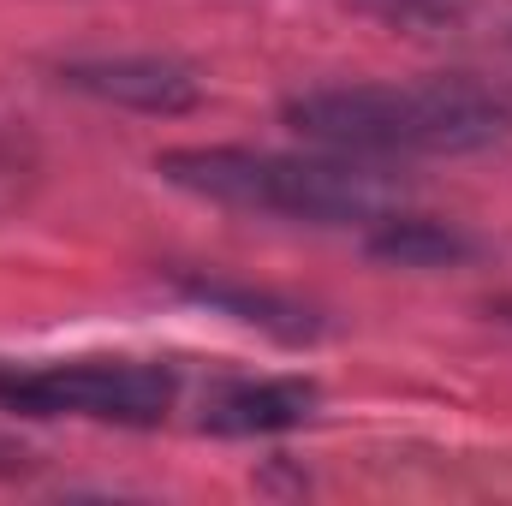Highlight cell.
<instances>
[{
  "instance_id": "obj_1",
  "label": "cell",
  "mask_w": 512,
  "mask_h": 506,
  "mask_svg": "<svg viewBox=\"0 0 512 506\" xmlns=\"http://www.w3.org/2000/svg\"><path fill=\"white\" fill-rule=\"evenodd\" d=\"M292 120L310 137L352 149H453L495 131V108L471 90L411 84V90H322L292 102Z\"/></svg>"
},
{
  "instance_id": "obj_2",
  "label": "cell",
  "mask_w": 512,
  "mask_h": 506,
  "mask_svg": "<svg viewBox=\"0 0 512 506\" xmlns=\"http://www.w3.org/2000/svg\"><path fill=\"white\" fill-rule=\"evenodd\" d=\"M167 173L203 197L239 203V209H274V215H310V221H358L382 209V191L364 173L316 167V161H280V155H245V149H191L167 155Z\"/></svg>"
},
{
  "instance_id": "obj_3",
  "label": "cell",
  "mask_w": 512,
  "mask_h": 506,
  "mask_svg": "<svg viewBox=\"0 0 512 506\" xmlns=\"http://www.w3.org/2000/svg\"><path fill=\"white\" fill-rule=\"evenodd\" d=\"M0 399L24 411H78V417H120L149 423L173 405V376L149 364H66V370H36V376H6Z\"/></svg>"
},
{
  "instance_id": "obj_4",
  "label": "cell",
  "mask_w": 512,
  "mask_h": 506,
  "mask_svg": "<svg viewBox=\"0 0 512 506\" xmlns=\"http://www.w3.org/2000/svg\"><path fill=\"white\" fill-rule=\"evenodd\" d=\"M310 417V387L298 381H262V387H239L227 399H215L209 423L215 429H233V435H251V429H286Z\"/></svg>"
}]
</instances>
